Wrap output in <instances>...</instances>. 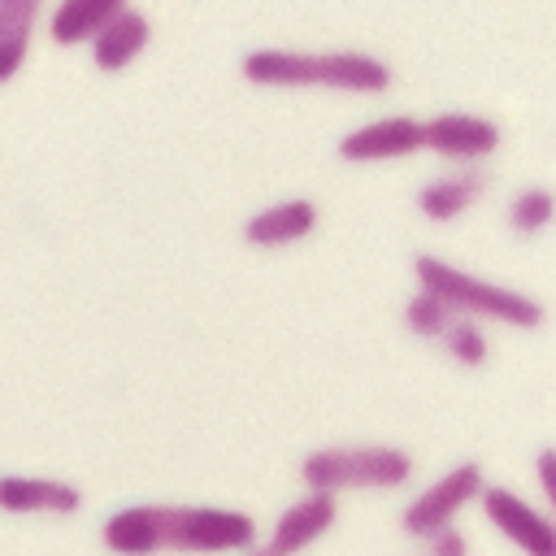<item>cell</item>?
<instances>
[{
  "label": "cell",
  "mask_w": 556,
  "mask_h": 556,
  "mask_svg": "<svg viewBox=\"0 0 556 556\" xmlns=\"http://www.w3.org/2000/svg\"><path fill=\"white\" fill-rule=\"evenodd\" d=\"M100 539L113 556H217L248 552L261 530L248 513L217 504H126L104 517Z\"/></svg>",
  "instance_id": "cell-1"
},
{
  "label": "cell",
  "mask_w": 556,
  "mask_h": 556,
  "mask_svg": "<svg viewBox=\"0 0 556 556\" xmlns=\"http://www.w3.org/2000/svg\"><path fill=\"white\" fill-rule=\"evenodd\" d=\"M243 83L282 87V91H348L382 96L395 83V70L361 48H252L243 61Z\"/></svg>",
  "instance_id": "cell-2"
},
{
  "label": "cell",
  "mask_w": 556,
  "mask_h": 556,
  "mask_svg": "<svg viewBox=\"0 0 556 556\" xmlns=\"http://www.w3.org/2000/svg\"><path fill=\"white\" fill-rule=\"evenodd\" d=\"M413 278L417 287L434 291L439 300H447L460 317H473L482 326H513V330H539L547 321V308L539 295L530 291H517V287H504V282H491L473 269H460L434 252H421L413 256Z\"/></svg>",
  "instance_id": "cell-3"
},
{
  "label": "cell",
  "mask_w": 556,
  "mask_h": 556,
  "mask_svg": "<svg viewBox=\"0 0 556 556\" xmlns=\"http://www.w3.org/2000/svg\"><path fill=\"white\" fill-rule=\"evenodd\" d=\"M417 473L413 456L391 443H352V447H317L300 460V482L308 491H395Z\"/></svg>",
  "instance_id": "cell-4"
},
{
  "label": "cell",
  "mask_w": 556,
  "mask_h": 556,
  "mask_svg": "<svg viewBox=\"0 0 556 556\" xmlns=\"http://www.w3.org/2000/svg\"><path fill=\"white\" fill-rule=\"evenodd\" d=\"M482 486H486V469H482L478 460H456L452 469H443L430 486H421V491L404 504L400 530H404L408 539H430V534L456 526V517H460L469 504H478V491H482Z\"/></svg>",
  "instance_id": "cell-5"
},
{
  "label": "cell",
  "mask_w": 556,
  "mask_h": 556,
  "mask_svg": "<svg viewBox=\"0 0 556 556\" xmlns=\"http://www.w3.org/2000/svg\"><path fill=\"white\" fill-rule=\"evenodd\" d=\"M504 143V130L486 113H434L421 122V152H434L447 165H486Z\"/></svg>",
  "instance_id": "cell-6"
},
{
  "label": "cell",
  "mask_w": 556,
  "mask_h": 556,
  "mask_svg": "<svg viewBox=\"0 0 556 556\" xmlns=\"http://www.w3.org/2000/svg\"><path fill=\"white\" fill-rule=\"evenodd\" d=\"M478 508L521 556H556V526L547 508L530 504L526 495L508 486H491V482L478 491Z\"/></svg>",
  "instance_id": "cell-7"
},
{
  "label": "cell",
  "mask_w": 556,
  "mask_h": 556,
  "mask_svg": "<svg viewBox=\"0 0 556 556\" xmlns=\"http://www.w3.org/2000/svg\"><path fill=\"white\" fill-rule=\"evenodd\" d=\"M339 161L352 165H378V161H404L413 152H421V122L413 113H391V117H374L356 130H348L334 143Z\"/></svg>",
  "instance_id": "cell-8"
},
{
  "label": "cell",
  "mask_w": 556,
  "mask_h": 556,
  "mask_svg": "<svg viewBox=\"0 0 556 556\" xmlns=\"http://www.w3.org/2000/svg\"><path fill=\"white\" fill-rule=\"evenodd\" d=\"M334 521H339V495H330V491H308V486H304V495L291 500V504L278 513V521L269 526L265 547H269L274 556H300L304 547H313L317 539H326V534L334 530Z\"/></svg>",
  "instance_id": "cell-9"
},
{
  "label": "cell",
  "mask_w": 556,
  "mask_h": 556,
  "mask_svg": "<svg viewBox=\"0 0 556 556\" xmlns=\"http://www.w3.org/2000/svg\"><path fill=\"white\" fill-rule=\"evenodd\" d=\"M491 191V174L486 165H447L443 174L426 178L417 191V213L434 226H452L460 222L469 208H478V200Z\"/></svg>",
  "instance_id": "cell-10"
},
{
  "label": "cell",
  "mask_w": 556,
  "mask_h": 556,
  "mask_svg": "<svg viewBox=\"0 0 556 556\" xmlns=\"http://www.w3.org/2000/svg\"><path fill=\"white\" fill-rule=\"evenodd\" d=\"M148 43H152V17H148L143 9H135V4H126V9L109 13V17L87 35L83 48L91 52V65H96V70L122 74V70H130V65L148 52Z\"/></svg>",
  "instance_id": "cell-11"
},
{
  "label": "cell",
  "mask_w": 556,
  "mask_h": 556,
  "mask_svg": "<svg viewBox=\"0 0 556 556\" xmlns=\"http://www.w3.org/2000/svg\"><path fill=\"white\" fill-rule=\"evenodd\" d=\"M321 213L313 200L304 195H291V200H274L265 208H256L248 222H243V243L252 248H291L300 239H308L317 230Z\"/></svg>",
  "instance_id": "cell-12"
},
{
  "label": "cell",
  "mask_w": 556,
  "mask_h": 556,
  "mask_svg": "<svg viewBox=\"0 0 556 556\" xmlns=\"http://www.w3.org/2000/svg\"><path fill=\"white\" fill-rule=\"evenodd\" d=\"M0 508L4 513H52L70 517L83 508V491L65 478H39V473H0Z\"/></svg>",
  "instance_id": "cell-13"
},
{
  "label": "cell",
  "mask_w": 556,
  "mask_h": 556,
  "mask_svg": "<svg viewBox=\"0 0 556 556\" xmlns=\"http://www.w3.org/2000/svg\"><path fill=\"white\" fill-rule=\"evenodd\" d=\"M48 0H0V87L26 70Z\"/></svg>",
  "instance_id": "cell-14"
},
{
  "label": "cell",
  "mask_w": 556,
  "mask_h": 556,
  "mask_svg": "<svg viewBox=\"0 0 556 556\" xmlns=\"http://www.w3.org/2000/svg\"><path fill=\"white\" fill-rule=\"evenodd\" d=\"M130 0H56L43 17L48 26V39L61 43V48H74V43H87V35L117 9H126Z\"/></svg>",
  "instance_id": "cell-15"
},
{
  "label": "cell",
  "mask_w": 556,
  "mask_h": 556,
  "mask_svg": "<svg viewBox=\"0 0 556 556\" xmlns=\"http://www.w3.org/2000/svg\"><path fill=\"white\" fill-rule=\"evenodd\" d=\"M552 217H556V195H552V187H543V182L521 187V191L508 200V208H504L508 230L521 235V239L543 235V230L552 226Z\"/></svg>",
  "instance_id": "cell-16"
},
{
  "label": "cell",
  "mask_w": 556,
  "mask_h": 556,
  "mask_svg": "<svg viewBox=\"0 0 556 556\" xmlns=\"http://www.w3.org/2000/svg\"><path fill=\"white\" fill-rule=\"evenodd\" d=\"M456 365H465V369H478V365H486V356H491V339H486V326L482 321H473V317H452L447 326H443V334L434 339Z\"/></svg>",
  "instance_id": "cell-17"
},
{
  "label": "cell",
  "mask_w": 556,
  "mask_h": 556,
  "mask_svg": "<svg viewBox=\"0 0 556 556\" xmlns=\"http://www.w3.org/2000/svg\"><path fill=\"white\" fill-rule=\"evenodd\" d=\"M400 317H404V330H408V334H417V339H430V343H434V339L443 334V326L456 317V308H452L447 300H439L434 291L417 287V291L404 300V313H400Z\"/></svg>",
  "instance_id": "cell-18"
},
{
  "label": "cell",
  "mask_w": 556,
  "mask_h": 556,
  "mask_svg": "<svg viewBox=\"0 0 556 556\" xmlns=\"http://www.w3.org/2000/svg\"><path fill=\"white\" fill-rule=\"evenodd\" d=\"M417 543H421L417 556H469V539L456 526H447V530H439L430 539H417Z\"/></svg>",
  "instance_id": "cell-19"
},
{
  "label": "cell",
  "mask_w": 556,
  "mask_h": 556,
  "mask_svg": "<svg viewBox=\"0 0 556 556\" xmlns=\"http://www.w3.org/2000/svg\"><path fill=\"white\" fill-rule=\"evenodd\" d=\"M534 478H539L543 500L556 504V452H552V447H543V452L534 456Z\"/></svg>",
  "instance_id": "cell-20"
},
{
  "label": "cell",
  "mask_w": 556,
  "mask_h": 556,
  "mask_svg": "<svg viewBox=\"0 0 556 556\" xmlns=\"http://www.w3.org/2000/svg\"><path fill=\"white\" fill-rule=\"evenodd\" d=\"M239 556H274V552H269L265 543H252V547H248V552H239Z\"/></svg>",
  "instance_id": "cell-21"
}]
</instances>
